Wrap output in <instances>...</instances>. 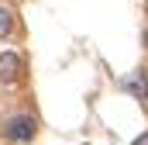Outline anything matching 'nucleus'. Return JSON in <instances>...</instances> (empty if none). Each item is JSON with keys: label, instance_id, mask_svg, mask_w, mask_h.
<instances>
[{"label": "nucleus", "instance_id": "nucleus-1", "mask_svg": "<svg viewBox=\"0 0 148 145\" xmlns=\"http://www.w3.org/2000/svg\"><path fill=\"white\" fill-rule=\"evenodd\" d=\"M35 135H38V121L31 117V114H10V117L3 121V138L14 142V145L31 142Z\"/></svg>", "mask_w": 148, "mask_h": 145}, {"label": "nucleus", "instance_id": "nucleus-2", "mask_svg": "<svg viewBox=\"0 0 148 145\" xmlns=\"http://www.w3.org/2000/svg\"><path fill=\"white\" fill-rule=\"evenodd\" d=\"M21 76H24V59H21L14 48L0 52V83H3V86H10V83H17Z\"/></svg>", "mask_w": 148, "mask_h": 145}, {"label": "nucleus", "instance_id": "nucleus-3", "mask_svg": "<svg viewBox=\"0 0 148 145\" xmlns=\"http://www.w3.org/2000/svg\"><path fill=\"white\" fill-rule=\"evenodd\" d=\"M14 24H17V17H14V10H10V7H0V41L14 35Z\"/></svg>", "mask_w": 148, "mask_h": 145}, {"label": "nucleus", "instance_id": "nucleus-4", "mask_svg": "<svg viewBox=\"0 0 148 145\" xmlns=\"http://www.w3.org/2000/svg\"><path fill=\"white\" fill-rule=\"evenodd\" d=\"M141 100H145V107H148V72H141Z\"/></svg>", "mask_w": 148, "mask_h": 145}, {"label": "nucleus", "instance_id": "nucleus-5", "mask_svg": "<svg viewBox=\"0 0 148 145\" xmlns=\"http://www.w3.org/2000/svg\"><path fill=\"white\" fill-rule=\"evenodd\" d=\"M131 145H148V131H141V135H138V138H134Z\"/></svg>", "mask_w": 148, "mask_h": 145}, {"label": "nucleus", "instance_id": "nucleus-6", "mask_svg": "<svg viewBox=\"0 0 148 145\" xmlns=\"http://www.w3.org/2000/svg\"><path fill=\"white\" fill-rule=\"evenodd\" d=\"M141 45H145V48H148V28H145V31H141Z\"/></svg>", "mask_w": 148, "mask_h": 145}]
</instances>
